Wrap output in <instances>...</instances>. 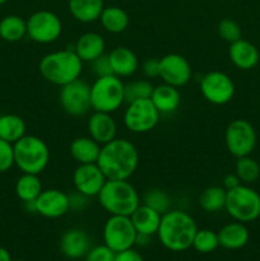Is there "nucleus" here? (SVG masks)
Segmentation results:
<instances>
[{"label":"nucleus","mask_w":260,"mask_h":261,"mask_svg":"<svg viewBox=\"0 0 260 261\" xmlns=\"http://www.w3.org/2000/svg\"><path fill=\"white\" fill-rule=\"evenodd\" d=\"M27 36V22L15 14L5 15L0 20V38L7 42H18Z\"/></svg>","instance_id":"30"},{"label":"nucleus","mask_w":260,"mask_h":261,"mask_svg":"<svg viewBox=\"0 0 260 261\" xmlns=\"http://www.w3.org/2000/svg\"><path fill=\"white\" fill-rule=\"evenodd\" d=\"M154 87L150 84V82L145 79H138V81L129 82L124 84V98L126 103L134 102L137 99L150 98Z\"/></svg>","instance_id":"33"},{"label":"nucleus","mask_w":260,"mask_h":261,"mask_svg":"<svg viewBox=\"0 0 260 261\" xmlns=\"http://www.w3.org/2000/svg\"><path fill=\"white\" fill-rule=\"evenodd\" d=\"M227 190L222 186H209L199 196V205L206 213H217L224 209Z\"/></svg>","instance_id":"31"},{"label":"nucleus","mask_w":260,"mask_h":261,"mask_svg":"<svg viewBox=\"0 0 260 261\" xmlns=\"http://www.w3.org/2000/svg\"><path fill=\"white\" fill-rule=\"evenodd\" d=\"M219 246L218 233L212 229H198L194 237L193 246L200 254H211Z\"/></svg>","instance_id":"35"},{"label":"nucleus","mask_w":260,"mask_h":261,"mask_svg":"<svg viewBox=\"0 0 260 261\" xmlns=\"http://www.w3.org/2000/svg\"><path fill=\"white\" fill-rule=\"evenodd\" d=\"M103 37L96 32H86L79 36L73 50L83 63H92L105 54Z\"/></svg>","instance_id":"21"},{"label":"nucleus","mask_w":260,"mask_h":261,"mask_svg":"<svg viewBox=\"0 0 260 261\" xmlns=\"http://www.w3.org/2000/svg\"><path fill=\"white\" fill-rule=\"evenodd\" d=\"M71 17L81 23H93L99 19L105 4L103 0H68Z\"/></svg>","instance_id":"26"},{"label":"nucleus","mask_w":260,"mask_h":261,"mask_svg":"<svg viewBox=\"0 0 260 261\" xmlns=\"http://www.w3.org/2000/svg\"><path fill=\"white\" fill-rule=\"evenodd\" d=\"M115 254L116 252L112 251L106 245H101V246L89 249L84 257H86V261H114Z\"/></svg>","instance_id":"38"},{"label":"nucleus","mask_w":260,"mask_h":261,"mask_svg":"<svg viewBox=\"0 0 260 261\" xmlns=\"http://www.w3.org/2000/svg\"><path fill=\"white\" fill-rule=\"evenodd\" d=\"M14 261H25V260H14Z\"/></svg>","instance_id":"46"},{"label":"nucleus","mask_w":260,"mask_h":261,"mask_svg":"<svg viewBox=\"0 0 260 261\" xmlns=\"http://www.w3.org/2000/svg\"><path fill=\"white\" fill-rule=\"evenodd\" d=\"M42 190V184H41L38 175L22 173L15 181V195L20 201H23V204L35 201Z\"/></svg>","instance_id":"28"},{"label":"nucleus","mask_w":260,"mask_h":261,"mask_svg":"<svg viewBox=\"0 0 260 261\" xmlns=\"http://www.w3.org/2000/svg\"><path fill=\"white\" fill-rule=\"evenodd\" d=\"M219 246L226 250L242 249L249 241V231L241 222H232L218 232Z\"/></svg>","instance_id":"25"},{"label":"nucleus","mask_w":260,"mask_h":261,"mask_svg":"<svg viewBox=\"0 0 260 261\" xmlns=\"http://www.w3.org/2000/svg\"><path fill=\"white\" fill-rule=\"evenodd\" d=\"M150 101L161 115H170L180 107L181 94L178 88L163 83L153 88Z\"/></svg>","instance_id":"22"},{"label":"nucleus","mask_w":260,"mask_h":261,"mask_svg":"<svg viewBox=\"0 0 260 261\" xmlns=\"http://www.w3.org/2000/svg\"><path fill=\"white\" fill-rule=\"evenodd\" d=\"M143 204L154 209L155 212L163 216L168 211H171L172 201L166 191L161 190V189H150L143 196Z\"/></svg>","instance_id":"34"},{"label":"nucleus","mask_w":260,"mask_h":261,"mask_svg":"<svg viewBox=\"0 0 260 261\" xmlns=\"http://www.w3.org/2000/svg\"><path fill=\"white\" fill-rule=\"evenodd\" d=\"M193 71L189 61L178 54H167L160 59V78L163 83L180 88L189 83Z\"/></svg>","instance_id":"14"},{"label":"nucleus","mask_w":260,"mask_h":261,"mask_svg":"<svg viewBox=\"0 0 260 261\" xmlns=\"http://www.w3.org/2000/svg\"><path fill=\"white\" fill-rule=\"evenodd\" d=\"M239 185H241V181L237 177L236 173H228L223 177V188L226 190H231V189H235Z\"/></svg>","instance_id":"43"},{"label":"nucleus","mask_w":260,"mask_h":261,"mask_svg":"<svg viewBox=\"0 0 260 261\" xmlns=\"http://www.w3.org/2000/svg\"><path fill=\"white\" fill-rule=\"evenodd\" d=\"M101 25L110 33H122L129 27V15L124 9L119 7H105L99 15Z\"/></svg>","instance_id":"27"},{"label":"nucleus","mask_w":260,"mask_h":261,"mask_svg":"<svg viewBox=\"0 0 260 261\" xmlns=\"http://www.w3.org/2000/svg\"><path fill=\"white\" fill-rule=\"evenodd\" d=\"M217 31H218L219 37L228 43H232L235 41L242 38L241 27H240L236 20L231 19V18H224V19H222L218 23Z\"/></svg>","instance_id":"36"},{"label":"nucleus","mask_w":260,"mask_h":261,"mask_svg":"<svg viewBox=\"0 0 260 261\" xmlns=\"http://www.w3.org/2000/svg\"><path fill=\"white\" fill-rule=\"evenodd\" d=\"M14 165L22 173L40 175L47 167L50 161V149L41 138L27 135L13 144Z\"/></svg>","instance_id":"5"},{"label":"nucleus","mask_w":260,"mask_h":261,"mask_svg":"<svg viewBox=\"0 0 260 261\" xmlns=\"http://www.w3.org/2000/svg\"><path fill=\"white\" fill-rule=\"evenodd\" d=\"M38 70L48 83L63 87L81 76L83 61L74 50L53 51L41 59Z\"/></svg>","instance_id":"3"},{"label":"nucleus","mask_w":260,"mask_h":261,"mask_svg":"<svg viewBox=\"0 0 260 261\" xmlns=\"http://www.w3.org/2000/svg\"><path fill=\"white\" fill-rule=\"evenodd\" d=\"M196 231L198 227L190 214L178 209H171L161 218L157 234L166 249L181 252L193 246Z\"/></svg>","instance_id":"2"},{"label":"nucleus","mask_w":260,"mask_h":261,"mask_svg":"<svg viewBox=\"0 0 260 261\" xmlns=\"http://www.w3.org/2000/svg\"><path fill=\"white\" fill-rule=\"evenodd\" d=\"M106 181V176L97 163L78 165L74 170L73 184L75 191L83 194L87 198H94L98 195Z\"/></svg>","instance_id":"15"},{"label":"nucleus","mask_w":260,"mask_h":261,"mask_svg":"<svg viewBox=\"0 0 260 261\" xmlns=\"http://www.w3.org/2000/svg\"><path fill=\"white\" fill-rule=\"evenodd\" d=\"M161 218H162V214H160L154 209L149 208L143 203L139 204L138 208L130 216L137 233L147 234V236H153V234L157 233L158 228H160Z\"/></svg>","instance_id":"23"},{"label":"nucleus","mask_w":260,"mask_h":261,"mask_svg":"<svg viewBox=\"0 0 260 261\" xmlns=\"http://www.w3.org/2000/svg\"><path fill=\"white\" fill-rule=\"evenodd\" d=\"M143 74L147 78H158L160 76V59H148L142 65Z\"/></svg>","instance_id":"40"},{"label":"nucleus","mask_w":260,"mask_h":261,"mask_svg":"<svg viewBox=\"0 0 260 261\" xmlns=\"http://www.w3.org/2000/svg\"><path fill=\"white\" fill-rule=\"evenodd\" d=\"M161 114L150 98L137 99L127 103L124 112V125L135 134H145L157 126Z\"/></svg>","instance_id":"11"},{"label":"nucleus","mask_w":260,"mask_h":261,"mask_svg":"<svg viewBox=\"0 0 260 261\" xmlns=\"http://www.w3.org/2000/svg\"><path fill=\"white\" fill-rule=\"evenodd\" d=\"M61 252L69 259H79L86 256L91 249L88 234L81 228H71L63 234L60 241Z\"/></svg>","instance_id":"19"},{"label":"nucleus","mask_w":260,"mask_h":261,"mask_svg":"<svg viewBox=\"0 0 260 261\" xmlns=\"http://www.w3.org/2000/svg\"><path fill=\"white\" fill-rule=\"evenodd\" d=\"M114 261H143V257L135 250L127 249L124 250V251L116 252Z\"/></svg>","instance_id":"42"},{"label":"nucleus","mask_w":260,"mask_h":261,"mask_svg":"<svg viewBox=\"0 0 260 261\" xmlns=\"http://www.w3.org/2000/svg\"><path fill=\"white\" fill-rule=\"evenodd\" d=\"M109 60L112 74L119 78L132 76L139 68V60L137 55L130 48L124 47V46L115 47L109 54Z\"/></svg>","instance_id":"20"},{"label":"nucleus","mask_w":260,"mask_h":261,"mask_svg":"<svg viewBox=\"0 0 260 261\" xmlns=\"http://www.w3.org/2000/svg\"><path fill=\"white\" fill-rule=\"evenodd\" d=\"M97 198L110 216L130 217L140 204L137 189L127 180H107Z\"/></svg>","instance_id":"4"},{"label":"nucleus","mask_w":260,"mask_h":261,"mask_svg":"<svg viewBox=\"0 0 260 261\" xmlns=\"http://www.w3.org/2000/svg\"><path fill=\"white\" fill-rule=\"evenodd\" d=\"M101 147L102 145H99L91 137H79L70 143L69 152L78 165L97 163Z\"/></svg>","instance_id":"24"},{"label":"nucleus","mask_w":260,"mask_h":261,"mask_svg":"<svg viewBox=\"0 0 260 261\" xmlns=\"http://www.w3.org/2000/svg\"><path fill=\"white\" fill-rule=\"evenodd\" d=\"M0 261H12V257H10V254L8 252V250L2 246H0Z\"/></svg>","instance_id":"44"},{"label":"nucleus","mask_w":260,"mask_h":261,"mask_svg":"<svg viewBox=\"0 0 260 261\" xmlns=\"http://www.w3.org/2000/svg\"><path fill=\"white\" fill-rule=\"evenodd\" d=\"M124 102V83L119 76L114 74L98 76L91 84V105L93 111L112 114Z\"/></svg>","instance_id":"6"},{"label":"nucleus","mask_w":260,"mask_h":261,"mask_svg":"<svg viewBox=\"0 0 260 261\" xmlns=\"http://www.w3.org/2000/svg\"><path fill=\"white\" fill-rule=\"evenodd\" d=\"M92 69H93V73L96 74V76H106L111 75L112 69L110 65L109 55H101L99 58H97L96 60L92 61Z\"/></svg>","instance_id":"39"},{"label":"nucleus","mask_w":260,"mask_h":261,"mask_svg":"<svg viewBox=\"0 0 260 261\" xmlns=\"http://www.w3.org/2000/svg\"><path fill=\"white\" fill-rule=\"evenodd\" d=\"M137 240V231L130 217L110 216L103 226V241L114 252L132 249Z\"/></svg>","instance_id":"12"},{"label":"nucleus","mask_w":260,"mask_h":261,"mask_svg":"<svg viewBox=\"0 0 260 261\" xmlns=\"http://www.w3.org/2000/svg\"><path fill=\"white\" fill-rule=\"evenodd\" d=\"M228 58L236 68L241 70H251L257 65L260 59L259 50L250 41L240 38L229 43Z\"/></svg>","instance_id":"18"},{"label":"nucleus","mask_w":260,"mask_h":261,"mask_svg":"<svg viewBox=\"0 0 260 261\" xmlns=\"http://www.w3.org/2000/svg\"><path fill=\"white\" fill-rule=\"evenodd\" d=\"M235 83L229 75L219 70L206 73L200 81L201 96L212 105L223 106L235 96Z\"/></svg>","instance_id":"13"},{"label":"nucleus","mask_w":260,"mask_h":261,"mask_svg":"<svg viewBox=\"0 0 260 261\" xmlns=\"http://www.w3.org/2000/svg\"><path fill=\"white\" fill-rule=\"evenodd\" d=\"M224 209L236 222L249 223L256 221L260 217L259 193L244 184L227 190Z\"/></svg>","instance_id":"7"},{"label":"nucleus","mask_w":260,"mask_h":261,"mask_svg":"<svg viewBox=\"0 0 260 261\" xmlns=\"http://www.w3.org/2000/svg\"><path fill=\"white\" fill-rule=\"evenodd\" d=\"M59 102L61 109L69 116L79 117L88 114L92 110L91 86L81 78L60 87Z\"/></svg>","instance_id":"9"},{"label":"nucleus","mask_w":260,"mask_h":261,"mask_svg":"<svg viewBox=\"0 0 260 261\" xmlns=\"http://www.w3.org/2000/svg\"><path fill=\"white\" fill-rule=\"evenodd\" d=\"M27 36L36 43L47 45L58 40L63 32V23L51 10H37L27 20Z\"/></svg>","instance_id":"8"},{"label":"nucleus","mask_w":260,"mask_h":261,"mask_svg":"<svg viewBox=\"0 0 260 261\" xmlns=\"http://www.w3.org/2000/svg\"><path fill=\"white\" fill-rule=\"evenodd\" d=\"M27 125L24 120L14 114L0 115V139L14 144L25 135Z\"/></svg>","instance_id":"29"},{"label":"nucleus","mask_w":260,"mask_h":261,"mask_svg":"<svg viewBox=\"0 0 260 261\" xmlns=\"http://www.w3.org/2000/svg\"><path fill=\"white\" fill-rule=\"evenodd\" d=\"M69 209V196L58 189H46L41 191L35 200V213L48 219H56L65 216Z\"/></svg>","instance_id":"16"},{"label":"nucleus","mask_w":260,"mask_h":261,"mask_svg":"<svg viewBox=\"0 0 260 261\" xmlns=\"http://www.w3.org/2000/svg\"><path fill=\"white\" fill-rule=\"evenodd\" d=\"M235 173L240 178L241 184H252L259 178L260 166L250 155L237 158L235 165Z\"/></svg>","instance_id":"32"},{"label":"nucleus","mask_w":260,"mask_h":261,"mask_svg":"<svg viewBox=\"0 0 260 261\" xmlns=\"http://www.w3.org/2000/svg\"><path fill=\"white\" fill-rule=\"evenodd\" d=\"M256 132L247 120L236 119L231 121L224 133L227 150L233 157H246L256 147Z\"/></svg>","instance_id":"10"},{"label":"nucleus","mask_w":260,"mask_h":261,"mask_svg":"<svg viewBox=\"0 0 260 261\" xmlns=\"http://www.w3.org/2000/svg\"><path fill=\"white\" fill-rule=\"evenodd\" d=\"M89 137L99 145H105L116 138L117 125L109 112L93 111L87 124Z\"/></svg>","instance_id":"17"},{"label":"nucleus","mask_w":260,"mask_h":261,"mask_svg":"<svg viewBox=\"0 0 260 261\" xmlns=\"http://www.w3.org/2000/svg\"><path fill=\"white\" fill-rule=\"evenodd\" d=\"M5 3H7V0H0V5L5 4Z\"/></svg>","instance_id":"45"},{"label":"nucleus","mask_w":260,"mask_h":261,"mask_svg":"<svg viewBox=\"0 0 260 261\" xmlns=\"http://www.w3.org/2000/svg\"><path fill=\"white\" fill-rule=\"evenodd\" d=\"M69 209H71V211H83L84 208H86L87 205V196H84L83 194L78 193V191H75V193L73 194H69Z\"/></svg>","instance_id":"41"},{"label":"nucleus","mask_w":260,"mask_h":261,"mask_svg":"<svg viewBox=\"0 0 260 261\" xmlns=\"http://www.w3.org/2000/svg\"><path fill=\"white\" fill-rule=\"evenodd\" d=\"M14 166V149L9 142L0 139V173L8 172Z\"/></svg>","instance_id":"37"},{"label":"nucleus","mask_w":260,"mask_h":261,"mask_svg":"<svg viewBox=\"0 0 260 261\" xmlns=\"http://www.w3.org/2000/svg\"><path fill=\"white\" fill-rule=\"evenodd\" d=\"M139 153L130 140L115 138L99 150L97 165L107 180H129L138 168Z\"/></svg>","instance_id":"1"}]
</instances>
